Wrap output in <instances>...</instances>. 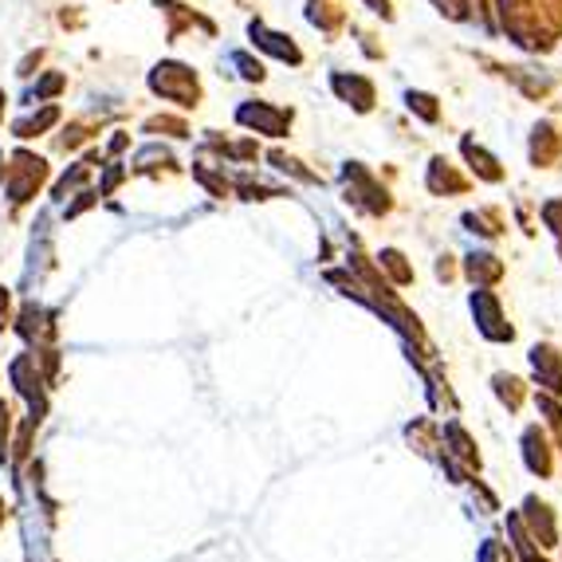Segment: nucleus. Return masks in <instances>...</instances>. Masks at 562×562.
<instances>
[{"label": "nucleus", "instance_id": "f257e3e1", "mask_svg": "<svg viewBox=\"0 0 562 562\" xmlns=\"http://www.w3.org/2000/svg\"><path fill=\"white\" fill-rule=\"evenodd\" d=\"M236 122L256 134H268V138H283L291 126V111H280V106H272V103H240Z\"/></svg>", "mask_w": 562, "mask_h": 562}, {"label": "nucleus", "instance_id": "f03ea898", "mask_svg": "<svg viewBox=\"0 0 562 562\" xmlns=\"http://www.w3.org/2000/svg\"><path fill=\"white\" fill-rule=\"evenodd\" d=\"M252 44H260L263 52H272L276 59H283V64H303V52L295 44H291V36H280V32H268L263 24H252Z\"/></svg>", "mask_w": 562, "mask_h": 562}, {"label": "nucleus", "instance_id": "7ed1b4c3", "mask_svg": "<svg viewBox=\"0 0 562 562\" xmlns=\"http://www.w3.org/2000/svg\"><path fill=\"white\" fill-rule=\"evenodd\" d=\"M330 83H335V91L342 94L347 103H355V111H370V106H374V83H370V79H362V76H342V71H338V76L330 79Z\"/></svg>", "mask_w": 562, "mask_h": 562}, {"label": "nucleus", "instance_id": "20e7f679", "mask_svg": "<svg viewBox=\"0 0 562 562\" xmlns=\"http://www.w3.org/2000/svg\"><path fill=\"white\" fill-rule=\"evenodd\" d=\"M472 311L480 315V330H484L487 338H512L507 330L496 327V323H499V307H496V300H492L487 291H476V295H472Z\"/></svg>", "mask_w": 562, "mask_h": 562}, {"label": "nucleus", "instance_id": "39448f33", "mask_svg": "<svg viewBox=\"0 0 562 562\" xmlns=\"http://www.w3.org/2000/svg\"><path fill=\"white\" fill-rule=\"evenodd\" d=\"M464 158L472 161V169H476V173H480L484 181H499V178H504V169H499V161L492 158V154L480 150V146H476L472 138H464Z\"/></svg>", "mask_w": 562, "mask_h": 562}, {"label": "nucleus", "instance_id": "423d86ee", "mask_svg": "<svg viewBox=\"0 0 562 562\" xmlns=\"http://www.w3.org/2000/svg\"><path fill=\"white\" fill-rule=\"evenodd\" d=\"M405 103H409V111L422 114L425 122L441 119V106H437V99H432V94H425V91H409V94H405Z\"/></svg>", "mask_w": 562, "mask_h": 562}, {"label": "nucleus", "instance_id": "0eeeda50", "mask_svg": "<svg viewBox=\"0 0 562 562\" xmlns=\"http://www.w3.org/2000/svg\"><path fill=\"white\" fill-rule=\"evenodd\" d=\"M499 272H504V268L496 263V256H487V252L469 256V276H472V280H496Z\"/></svg>", "mask_w": 562, "mask_h": 562}, {"label": "nucleus", "instance_id": "6e6552de", "mask_svg": "<svg viewBox=\"0 0 562 562\" xmlns=\"http://www.w3.org/2000/svg\"><path fill=\"white\" fill-rule=\"evenodd\" d=\"M228 64L240 67V79H252V83H260V79H263V64H260V59H252V56H244V52H233V56H228Z\"/></svg>", "mask_w": 562, "mask_h": 562}, {"label": "nucleus", "instance_id": "1a4fd4ad", "mask_svg": "<svg viewBox=\"0 0 562 562\" xmlns=\"http://www.w3.org/2000/svg\"><path fill=\"white\" fill-rule=\"evenodd\" d=\"M382 263H385V268H390V272H394L402 283H409V280H413V272L405 268V256H402V252H394V248H385V252H382Z\"/></svg>", "mask_w": 562, "mask_h": 562}, {"label": "nucleus", "instance_id": "9d476101", "mask_svg": "<svg viewBox=\"0 0 562 562\" xmlns=\"http://www.w3.org/2000/svg\"><path fill=\"white\" fill-rule=\"evenodd\" d=\"M366 4L374 12H382V16H390V0H366Z\"/></svg>", "mask_w": 562, "mask_h": 562}]
</instances>
